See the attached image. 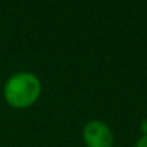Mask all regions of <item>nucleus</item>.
Listing matches in <instances>:
<instances>
[{"mask_svg": "<svg viewBox=\"0 0 147 147\" xmlns=\"http://www.w3.org/2000/svg\"><path fill=\"white\" fill-rule=\"evenodd\" d=\"M82 138L87 147H112L114 134L101 120H92L84 127Z\"/></svg>", "mask_w": 147, "mask_h": 147, "instance_id": "2", "label": "nucleus"}, {"mask_svg": "<svg viewBox=\"0 0 147 147\" xmlns=\"http://www.w3.org/2000/svg\"><path fill=\"white\" fill-rule=\"evenodd\" d=\"M142 131H144V134L147 133V120H144V122H142Z\"/></svg>", "mask_w": 147, "mask_h": 147, "instance_id": "4", "label": "nucleus"}, {"mask_svg": "<svg viewBox=\"0 0 147 147\" xmlns=\"http://www.w3.org/2000/svg\"><path fill=\"white\" fill-rule=\"evenodd\" d=\"M41 93V82L33 73L19 71L10 76L3 87L5 100L10 106L16 109H24L32 106Z\"/></svg>", "mask_w": 147, "mask_h": 147, "instance_id": "1", "label": "nucleus"}, {"mask_svg": "<svg viewBox=\"0 0 147 147\" xmlns=\"http://www.w3.org/2000/svg\"><path fill=\"white\" fill-rule=\"evenodd\" d=\"M134 147H147V133L142 134V136L138 139V142H136V146H134Z\"/></svg>", "mask_w": 147, "mask_h": 147, "instance_id": "3", "label": "nucleus"}]
</instances>
